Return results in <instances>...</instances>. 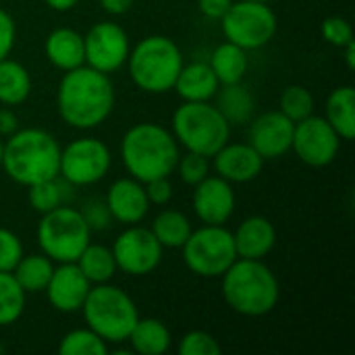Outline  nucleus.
<instances>
[{
    "instance_id": "nucleus-1",
    "label": "nucleus",
    "mask_w": 355,
    "mask_h": 355,
    "mask_svg": "<svg viewBox=\"0 0 355 355\" xmlns=\"http://www.w3.org/2000/svg\"><path fill=\"white\" fill-rule=\"evenodd\" d=\"M116 92L110 75L87 64L64 71L56 87V110L64 125L77 131L100 127L114 110Z\"/></svg>"
},
{
    "instance_id": "nucleus-2",
    "label": "nucleus",
    "mask_w": 355,
    "mask_h": 355,
    "mask_svg": "<svg viewBox=\"0 0 355 355\" xmlns=\"http://www.w3.org/2000/svg\"><path fill=\"white\" fill-rule=\"evenodd\" d=\"M179 144L171 129L158 123H137L121 139V158L129 177L148 183L158 177H171L179 160Z\"/></svg>"
},
{
    "instance_id": "nucleus-3",
    "label": "nucleus",
    "mask_w": 355,
    "mask_h": 355,
    "mask_svg": "<svg viewBox=\"0 0 355 355\" xmlns=\"http://www.w3.org/2000/svg\"><path fill=\"white\" fill-rule=\"evenodd\" d=\"M58 164L60 144L46 129L19 127L4 139L2 171L23 187L58 177Z\"/></svg>"
},
{
    "instance_id": "nucleus-4",
    "label": "nucleus",
    "mask_w": 355,
    "mask_h": 355,
    "mask_svg": "<svg viewBox=\"0 0 355 355\" xmlns=\"http://www.w3.org/2000/svg\"><path fill=\"white\" fill-rule=\"evenodd\" d=\"M220 279L223 300L233 312L241 316L260 318L270 314L279 304L281 285L264 260L237 258Z\"/></svg>"
},
{
    "instance_id": "nucleus-5",
    "label": "nucleus",
    "mask_w": 355,
    "mask_h": 355,
    "mask_svg": "<svg viewBox=\"0 0 355 355\" xmlns=\"http://www.w3.org/2000/svg\"><path fill=\"white\" fill-rule=\"evenodd\" d=\"M183 64V52L168 35H146L131 46L125 62L131 81L154 96L173 89Z\"/></svg>"
},
{
    "instance_id": "nucleus-6",
    "label": "nucleus",
    "mask_w": 355,
    "mask_h": 355,
    "mask_svg": "<svg viewBox=\"0 0 355 355\" xmlns=\"http://www.w3.org/2000/svg\"><path fill=\"white\" fill-rule=\"evenodd\" d=\"M81 314L85 327L100 335L108 345L127 341L131 329L139 320V310L131 295L110 283L92 285L81 306Z\"/></svg>"
},
{
    "instance_id": "nucleus-7",
    "label": "nucleus",
    "mask_w": 355,
    "mask_h": 355,
    "mask_svg": "<svg viewBox=\"0 0 355 355\" xmlns=\"http://www.w3.org/2000/svg\"><path fill=\"white\" fill-rule=\"evenodd\" d=\"M171 133L187 152L212 158L231 137V125L212 102H183L173 112Z\"/></svg>"
},
{
    "instance_id": "nucleus-8",
    "label": "nucleus",
    "mask_w": 355,
    "mask_h": 355,
    "mask_svg": "<svg viewBox=\"0 0 355 355\" xmlns=\"http://www.w3.org/2000/svg\"><path fill=\"white\" fill-rule=\"evenodd\" d=\"M35 235L40 252L56 264L75 262L92 241V229L83 220L81 212L69 204L42 214Z\"/></svg>"
},
{
    "instance_id": "nucleus-9",
    "label": "nucleus",
    "mask_w": 355,
    "mask_h": 355,
    "mask_svg": "<svg viewBox=\"0 0 355 355\" xmlns=\"http://www.w3.org/2000/svg\"><path fill=\"white\" fill-rule=\"evenodd\" d=\"M181 258L196 277L220 279L237 260L233 231L225 225H202L193 229L181 248Z\"/></svg>"
},
{
    "instance_id": "nucleus-10",
    "label": "nucleus",
    "mask_w": 355,
    "mask_h": 355,
    "mask_svg": "<svg viewBox=\"0 0 355 355\" xmlns=\"http://www.w3.org/2000/svg\"><path fill=\"white\" fill-rule=\"evenodd\" d=\"M225 40L243 50H258L272 42L279 29L277 12L268 2L233 0L220 19Z\"/></svg>"
},
{
    "instance_id": "nucleus-11",
    "label": "nucleus",
    "mask_w": 355,
    "mask_h": 355,
    "mask_svg": "<svg viewBox=\"0 0 355 355\" xmlns=\"http://www.w3.org/2000/svg\"><path fill=\"white\" fill-rule=\"evenodd\" d=\"M112 164L110 148L98 137H77L60 148L58 175L73 187L100 183Z\"/></svg>"
},
{
    "instance_id": "nucleus-12",
    "label": "nucleus",
    "mask_w": 355,
    "mask_h": 355,
    "mask_svg": "<svg viewBox=\"0 0 355 355\" xmlns=\"http://www.w3.org/2000/svg\"><path fill=\"white\" fill-rule=\"evenodd\" d=\"M110 250L116 268L129 277H146L154 272L160 266L164 252L150 227H141L139 223L127 225V229L116 235Z\"/></svg>"
},
{
    "instance_id": "nucleus-13",
    "label": "nucleus",
    "mask_w": 355,
    "mask_h": 355,
    "mask_svg": "<svg viewBox=\"0 0 355 355\" xmlns=\"http://www.w3.org/2000/svg\"><path fill=\"white\" fill-rule=\"evenodd\" d=\"M341 141L343 139L329 125L324 116L310 114L304 121L295 123L291 150L304 164L314 168H324L337 160Z\"/></svg>"
},
{
    "instance_id": "nucleus-14",
    "label": "nucleus",
    "mask_w": 355,
    "mask_h": 355,
    "mask_svg": "<svg viewBox=\"0 0 355 355\" xmlns=\"http://www.w3.org/2000/svg\"><path fill=\"white\" fill-rule=\"evenodd\" d=\"M83 46L85 64L106 75L123 69L131 50L129 33L114 21H98L92 25L83 33Z\"/></svg>"
},
{
    "instance_id": "nucleus-15",
    "label": "nucleus",
    "mask_w": 355,
    "mask_h": 355,
    "mask_svg": "<svg viewBox=\"0 0 355 355\" xmlns=\"http://www.w3.org/2000/svg\"><path fill=\"white\" fill-rule=\"evenodd\" d=\"M248 125V144L264 160H277L291 150L295 123L287 119L281 110H268L258 116L254 114Z\"/></svg>"
},
{
    "instance_id": "nucleus-16",
    "label": "nucleus",
    "mask_w": 355,
    "mask_h": 355,
    "mask_svg": "<svg viewBox=\"0 0 355 355\" xmlns=\"http://www.w3.org/2000/svg\"><path fill=\"white\" fill-rule=\"evenodd\" d=\"M191 206L202 225H225L235 212L237 193L233 183L218 175H208L198 185H193Z\"/></svg>"
},
{
    "instance_id": "nucleus-17",
    "label": "nucleus",
    "mask_w": 355,
    "mask_h": 355,
    "mask_svg": "<svg viewBox=\"0 0 355 355\" xmlns=\"http://www.w3.org/2000/svg\"><path fill=\"white\" fill-rule=\"evenodd\" d=\"M92 289V283L75 262H60L54 266L52 277L44 289L48 304L60 314L81 312V306Z\"/></svg>"
},
{
    "instance_id": "nucleus-18",
    "label": "nucleus",
    "mask_w": 355,
    "mask_h": 355,
    "mask_svg": "<svg viewBox=\"0 0 355 355\" xmlns=\"http://www.w3.org/2000/svg\"><path fill=\"white\" fill-rule=\"evenodd\" d=\"M264 158L248 144V141H241V144H231L227 141L214 156H212V168H214V175L223 177L225 181L229 183H250L254 181L262 168H264Z\"/></svg>"
},
{
    "instance_id": "nucleus-19",
    "label": "nucleus",
    "mask_w": 355,
    "mask_h": 355,
    "mask_svg": "<svg viewBox=\"0 0 355 355\" xmlns=\"http://www.w3.org/2000/svg\"><path fill=\"white\" fill-rule=\"evenodd\" d=\"M112 220L121 225H137L148 216L150 210V200L146 196V185L133 177H123L116 179L104 198Z\"/></svg>"
},
{
    "instance_id": "nucleus-20",
    "label": "nucleus",
    "mask_w": 355,
    "mask_h": 355,
    "mask_svg": "<svg viewBox=\"0 0 355 355\" xmlns=\"http://www.w3.org/2000/svg\"><path fill=\"white\" fill-rule=\"evenodd\" d=\"M233 243L237 258L264 260L277 245V229L266 216L254 214L237 225L233 231Z\"/></svg>"
},
{
    "instance_id": "nucleus-21",
    "label": "nucleus",
    "mask_w": 355,
    "mask_h": 355,
    "mask_svg": "<svg viewBox=\"0 0 355 355\" xmlns=\"http://www.w3.org/2000/svg\"><path fill=\"white\" fill-rule=\"evenodd\" d=\"M44 54L52 67L58 71H71L85 64L83 33L71 27H56L44 40Z\"/></svg>"
},
{
    "instance_id": "nucleus-22",
    "label": "nucleus",
    "mask_w": 355,
    "mask_h": 355,
    "mask_svg": "<svg viewBox=\"0 0 355 355\" xmlns=\"http://www.w3.org/2000/svg\"><path fill=\"white\" fill-rule=\"evenodd\" d=\"M220 87L212 67L204 60L183 64L173 89L183 102H212Z\"/></svg>"
},
{
    "instance_id": "nucleus-23",
    "label": "nucleus",
    "mask_w": 355,
    "mask_h": 355,
    "mask_svg": "<svg viewBox=\"0 0 355 355\" xmlns=\"http://www.w3.org/2000/svg\"><path fill=\"white\" fill-rule=\"evenodd\" d=\"M212 100H214V106L220 110V114L227 119V123L231 127L248 125L256 114V98L243 85V81L220 85Z\"/></svg>"
},
{
    "instance_id": "nucleus-24",
    "label": "nucleus",
    "mask_w": 355,
    "mask_h": 355,
    "mask_svg": "<svg viewBox=\"0 0 355 355\" xmlns=\"http://www.w3.org/2000/svg\"><path fill=\"white\" fill-rule=\"evenodd\" d=\"M324 119L343 141L355 137V89L352 85L335 87L324 104Z\"/></svg>"
},
{
    "instance_id": "nucleus-25",
    "label": "nucleus",
    "mask_w": 355,
    "mask_h": 355,
    "mask_svg": "<svg viewBox=\"0 0 355 355\" xmlns=\"http://www.w3.org/2000/svg\"><path fill=\"white\" fill-rule=\"evenodd\" d=\"M131 352L139 355H164L171 349L173 335L158 318H139L127 337Z\"/></svg>"
},
{
    "instance_id": "nucleus-26",
    "label": "nucleus",
    "mask_w": 355,
    "mask_h": 355,
    "mask_svg": "<svg viewBox=\"0 0 355 355\" xmlns=\"http://www.w3.org/2000/svg\"><path fill=\"white\" fill-rule=\"evenodd\" d=\"M33 81L27 71L19 60L6 56L0 60V106H19L27 102L31 96Z\"/></svg>"
},
{
    "instance_id": "nucleus-27",
    "label": "nucleus",
    "mask_w": 355,
    "mask_h": 355,
    "mask_svg": "<svg viewBox=\"0 0 355 355\" xmlns=\"http://www.w3.org/2000/svg\"><path fill=\"white\" fill-rule=\"evenodd\" d=\"M208 64L212 67L216 79L220 81V85H229V83H239L243 81L250 60H248V50L239 48L237 44L231 42H223L220 46H216L210 54Z\"/></svg>"
},
{
    "instance_id": "nucleus-28",
    "label": "nucleus",
    "mask_w": 355,
    "mask_h": 355,
    "mask_svg": "<svg viewBox=\"0 0 355 355\" xmlns=\"http://www.w3.org/2000/svg\"><path fill=\"white\" fill-rule=\"evenodd\" d=\"M150 231L154 233V237L164 250H181L187 237L191 235L193 227L181 210L164 208L152 220Z\"/></svg>"
},
{
    "instance_id": "nucleus-29",
    "label": "nucleus",
    "mask_w": 355,
    "mask_h": 355,
    "mask_svg": "<svg viewBox=\"0 0 355 355\" xmlns=\"http://www.w3.org/2000/svg\"><path fill=\"white\" fill-rule=\"evenodd\" d=\"M73 196H75V187L67 183L60 175L27 187V202L31 210H35L37 214H46L62 204H69Z\"/></svg>"
},
{
    "instance_id": "nucleus-30",
    "label": "nucleus",
    "mask_w": 355,
    "mask_h": 355,
    "mask_svg": "<svg viewBox=\"0 0 355 355\" xmlns=\"http://www.w3.org/2000/svg\"><path fill=\"white\" fill-rule=\"evenodd\" d=\"M54 266H56V262H52L42 252L27 254V256L23 254L21 260L17 262V266L12 268V277L25 293H40L46 289Z\"/></svg>"
},
{
    "instance_id": "nucleus-31",
    "label": "nucleus",
    "mask_w": 355,
    "mask_h": 355,
    "mask_svg": "<svg viewBox=\"0 0 355 355\" xmlns=\"http://www.w3.org/2000/svg\"><path fill=\"white\" fill-rule=\"evenodd\" d=\"M75 264L79 266V270L85 275V279L92 285H102V283H110L116 275V262L112 256V250L100 243H87V248L79 254V258L75 260Z\"/></svg>"
},
{
    "instance_id": "nucleus-32",
    "label": "nucleus",
    "mask_w": 355,
    "mask_h": 355,
    "mask_svg": "<svg viewBox=\"0 0 355 355\" xmlns=\"http://www.w3.org/2000/svg\"><path fill=\"white\" fill-rule=\"evenodd\" d=\"M27 304V293L15 281L12 272H0V327L15 324Z\"/></svg>"
},
{
    "instance_id": "nucleus-33",
    "label": "nucleus",
    "mask_w": 355,
    "mask_h": 355,
    "mask_svg": "<svg viewBox=\"0 0 355 355\" xmlns=\"http://www.w3.org/2000/svg\"><path fill=\"white\" fill-rule=\"evenodd\" d=\"M58 354L60 355H106L108 354V343L96 335L92 329H73L69 331L60 343H58Z\"/></svg>"
},
{
    "instance_id": "nucleus-34",
    "label": "nucleus",
    "mask_w": 355,
    "mask_h": 355,
    "mask_svg": "<svg viewBox=\"0 0 355 355\" xmlns=\"http://www.w3.org/2000/svg\"><path fill=\"white\" fill-rule=\"evenodd\" d=\"M314 108H316L314 96L306 85H297V83L287 85L279 98V110L293 123L304 121L306 116L314 114Z\"/></svg>"
},
{
    "instance_id": "nucleus-35",
    "label": "nucleus",
    "mask_w": 355,
    "mask_h": 355,
    "mask_svg": "<svg viewBox=\"0 0 355 355\" xmlns=\"http://www.w3.org/2000/svg\"><path fill=\"white\" fill-rule=\"evenodd\" d=\"M175 171L179 173V179L185 185L193 187V185H198L202 179H206L210 175V158L202 156V154H196V152L179 154Z\"/></svg>"
},
{
    "instance_id": "nucleus-36",
    "label": "nucleus",
    "mask_w": 355,
    "mask_h": 355,
    "mask_svg": "<svg viewBox=\"0 0 355 355\" xmlns=\"http://www.w3.org/2000/svg\"><path fill=\"white\" fill-rule=\"evenodd\" d=\"M179 355H218L223 352L220 343L206 331H189L181 337Z\"/></svg>"
},
{
    "instance_id": "nucleus-37",
    "label": "nucleus",
    "mask_w": 355,
    "mask_h": 355,
    "mask_svg": "<svg viewBox=\"0 0 355 355\" xmlns=\"http://www.w3.org/2000/svg\"><path fill=\"white\" fill-rule=\"evenodd\" d=\"M320 31H322V37H324L331 46H335V48H339V50L354 42V27H352V23H349L345 17H339V15L327 17V19L322 21Z\"/></svg>"
},
{
    "instance_id": "nucleus-38",
    "label": "nucleus",
    "mask_w": 355,
    "mask_h": 355,
    "mask_svg": "<svg viewBox=\"0 0 355 355\" xmlns=\"http://www.w3.org/2000/svg\"><path fill=\"white\" fill-rule=\"evenodd\" d=\"M23 256V243L19 235L6 227H0V272H12Z\"/></svg>"
},
{
    "instance_id": "nucleus-39",
    "label": "nucleus",
    "mask_w": 355,
    "mask_h": 355,
    "mask_svg": "<svg viewBox=\"0 0 355 355\" xmlns=\"http://www.w3.org/2000/svg\"><path fill=\"white\" fill-rule=\"evenodd\" d=\"M79 212H81L83 220L87 223V227L92 231H104V229H108L114 223L104 200H89V202H85V206Z\"/></svg>"
},
{
    "instance_id": "nucleus-40",
    "label": "nucleus",
    "mask_w": 355,
    "mask_h": 355,
    "mask_svg": "<svg viewBox=\"0 0 355 355\" xmlns=\"http://www.w3.org/2000/svg\"><path fill=\"white\" fill-rule=\"evenodd\" d=\"M146 185V196L150 200V204L154 206H166L171 200H173V183H171V177H158V179H152Z\"/></svg>"
},
{
    "instance_id": "nucleus-41",
    "label": "nucleus",
    "mask_w": 355,
    "mask_h": 355,
    "mask_svg": "<svg viewBox=\"0 0 355 355\" xmlns=\"http://www.w3.org/2000/svg\"><path fill=\"white\" fill-rule=\"evenodd\" d=\"M17 42V23L10 12L0 8V60L10 56Z\"/></svg>"
},
{
    "instance_id": "nucleus-42",
    "label": "nucleus",
    "mask_w": 355,
    "mask_h": 355,
    "mask_svg": "<svg viewBox=\"0 0 355 355\" xmlns=\"http://www.w3.org/2000/svg\"><path fill=\"white\" fill-rule=\"evenodd\" d=\"M231 4H233V0H198L200 12L206 19H212V21H220Z\"/></svg>"
},
{
    "instance_id": "nucleus-43",
    "label": "nucleus",
    "mask_w": 355,
    "mask_h": 355,
    "mask_svg": "<svg viewBox=\"0 0 355 355\" xmlns=\"http://www.w3.org/2000/svg\"><path fill=\"white\" fill-rule=\"evenodd\" d=\"M19 129V119L17 114L6 106V108H0V137L6 139L8 135H12L15 131Z\"/></svg>"
},
{
    "instance_id": "nucleus-44",
    "label": "nucleus",
    "mask_w": 355,
    "mask_h": 355,
    "mask_svg": "<svg viewBox=\"0 0 355 355\" xmlns=\"http://www.w3.org/2000/svg\"><path fill=\"white\" fill-rule=\"evenodd\" d=\"M102 10L112 15V17H119V15H125L131 10V6L135 4V0H98Z\"/></svg>"
},
{
    "instance_id": "nucleus-45",
    "label": "nucleus",
    "mask_w": 355,
    "mask_h": 355,
    "mask_svg": "<svg viewBox=\"0 0 355 355\" xmlns=\"http://www.w3.org/2000/svg\"><path fill=\"white\" fill-rule=\"evenodd\" d=\"M44 2H46V6H50V8L56 10V12L73 10V8L79 4V0H44Z\"/></svg>"
},
{
    "instance_id": "nucleus-46",
    "label": "nucleus",
    "mask_w": 355,
    "mask_h": 355,
    "mask_svg": "<svg viewBox=\"0 0 355 355\" xmlns=\"http://www.w3.org/2000/svg\"><path fill=\"white\" fill-rule=\"evenodd\" d=\"M343 50V58H345V64H347V69L349 71H354L355 69V40L352 44H347L345 48H341Z\"/></svg>"
},
{
    "instance_id": "nucleus-47",
    "label": "nucleus",
    "mask_w": 355,
    "mask_h": 355,
    "mask_svg": "<svg viewBox=\"0 0 355 355\" xmlns=\"http://www.w3.org/2000/svg\"><path fill=\"white\" fill-rule=\"evenodd\" d=\"M2 148H4V139L0 137V171H2Z\"/></svg>"
},
{
    "instance_id": "nucleus-48",
    "label": "nucleus",
    "mask_w": 355,
    "mask_h": 355,
    "mask_svg": "<svg viewBox=\"0 0 355 355\" xmlns=\"http://www.w3.org/2000/svg\"><path fill=\"white\" fill-rule=\"evenodd\" d=\"M256 2H268V4H270V2H275V0H256Z\"/></svg>"
},
{
    "instance_id": "nucleus-49",
    "label": "nucleus",
    "mask_w": 355,
    "mask_h": 355,
    "mask_svg": "<svg viewBox=\"0 0 355 355\" xmlns=\"http://www.w3.org/2000/svg\"><path fill=\"white\" fill-rule=\"evenodd\" d=\"M4 352V345H2V341H0V354Z\"/></svg>"
}]
</instances>
